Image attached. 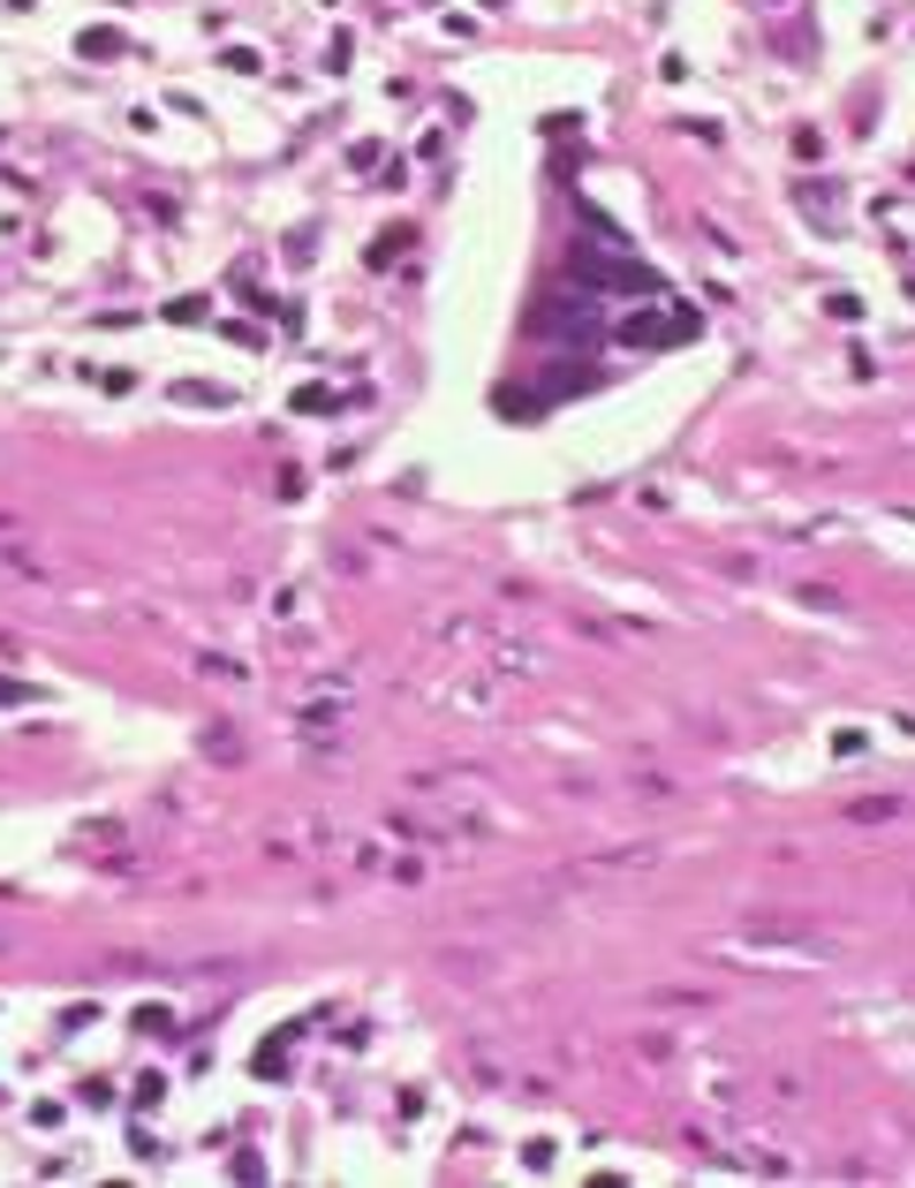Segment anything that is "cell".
<instances>
[{"label":"cell","mask_w":915,"mask_h":1188,"mask_svg":"<svg viewBox=\"0 0 915 1188\" xmlns=\"http://www.w3.org/2000/svg\"><path fill=\"white\" fill-rule=\"evenodd\" d=\"M348 734H356V681L318 674L303 697H295V742L318 750V758H333V750H348Z\"/></svg>","instance_id":"6da1fadb"},{"label":"cell","mask_w":915,"mask_h":1188,"mask_svg":"<svg viewBox=\"0 0 915 1188\" xmlns=\"http://www.w3.org/2000/svg\"><path fill=\"white\" fill-rule=\"evenodd\" d=\"M665 849L659 841H628V849H606V855H582V863H568L552 886H613V879H643V871H659Z\"/></svg>","instance_id":"7a4b0ae2"},{"label":"cell","mask_w":915,"mask_h":1188,"mask_svg":"<svg viewBox=\"0 0 915 1188\" xmlns=\"http://www.w3.org/2000/svg\"><path fill=\"white\" fill-rule=\"evenodd\" d=\"M576 273H582V281H598V288H621V296H659V273H651V265H636V257H621V235H606V251H590V243H582V251H576Z\"/></svg>","instance_id":"3957f363"},{"label":"cell","mask_w":915,"mask_h":1188,"mask_svg":"<svg viewBox=\"0 0 915 1188\" xmlns=\"http://www.w3.org/2000/svg\"><path fill=\"white\" fill-rule=\"evenodd\" d=\"M485 772L477 764H439V772H416L409 780V795H424V803H485Z\"/></svg>","instance_id":"277c9868"},{"label":"cell","mask_w":915,"mask_h":1188,"mask_svg":"<svg viewBox=\"0 0 915 1188\" xmlns=\"http://www.w3.org/2000/svg\"><path fill=\"white\" fill-rule=\"evenodd\" d=\"M538 326L560 341H582V334H598V311H590V296H552L538 311Z\"/></svg>","instance_id":"5b68a950"},{"label":"cell","mask_w":915,"mask_h":1188,"mask_svg":"<svg viewBox=\"0 0 915 1188\" xmlns=\"http://www.w3.org/2000/svg\"><path fill=\"white\" fill-rule=\"evenodd\" d=\"M681 334H697V318H673V326H665V311H636V318L613 326L621 348H651V341H681Z\"/></svg>","instance_id":"8992f818"},{"label":"cell","mask_w":915,"mask_h":1188,"mask_svg":"<svg viewBox=\"0 0 915 1188\" xmlns=\"http://www.w3.org/2000/svg\"><path fill=\"white\" fill-rule=\"evenodd\" d=\"M197 750H205L212 764H243V758H250V742H243V734H235L227 720H212L205 734H197Z\"/></svg>","instance_id":"52a82bcc"},{"label":"cell","mask_w":915,"mask_h":1188,"mask_svg":"<svg viewBox=\"0 0 915 1188\" xmlns=\"http://www.w3.org/2000/svg\"><path fill=\"white\" fill-rule=\"evenodd\" d=\"M0 576H16V583H45L53 568H45V552H31V546H0Z\"/></svg>","instance_id":"ba28073f"},{"label":"cell","mask_w":915,"mask_h":1188,"mask_svg":"<svg viewBox=\"0 0 915 1188\" xmlns=\"http://www.w3.org/2000/svg\"><path fill=\"white\" fill-rule=\"evenodd\" d=\"M794 205L817 220V227H840V197H832L825 182H794Z\"/></svg>","instance_id":"9c48e42d"},{"label":"cell","mask_w":915,"mask_h":1188,"mask_svg":"<svg viewBox=\"0 0 915 1188\" xmlns=\"http://www.w3.org/2000/svg\"><path fill=\"white\" fill-rule=\"evenodd\" d=\"M197 681H220V689H227V681H250V667L227 659V651H197Z\"/></svg>","instance_id":"30bf717a"},{"label":"cell","mask_w":915,"mask_h":1188,"mask_svg":"<svg viewBox=\"0 0 915 1188\" xmlns=\"http://www.w3.org/2000/svg\"><path fill=\"white\" fill-rule=\"evenodd\" d=\"M77 53H83V61H106V53H122V31H83Z\"/></svg>","instance_id":"8fae6325"},{"label":"cell","mask_w":915,"mask_h":1188,"mask_svg":"<svg viewBox=\"0 0 915 1188\" xmlns=\"http://www.w3.org/2000/svg\"><path fill=\"white\" fill-rule=\"evenodd\" d=\"M174 402H205V409H220V402H227V386H205V379H190V386H174Z\"/></svg>","instance_id":"7c38bea8"}]
</instances>
